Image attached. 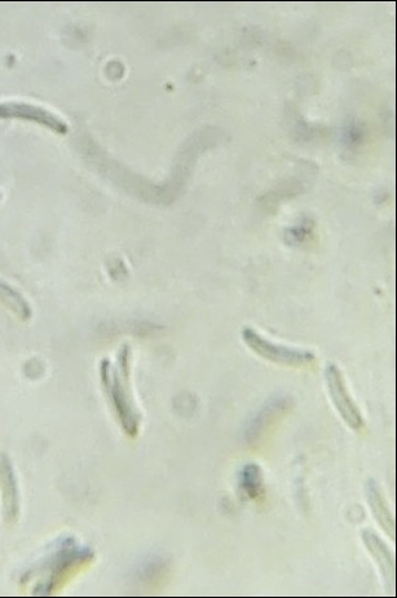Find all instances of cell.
<instances>
[{
	"mask_svg": "<svg viewBox=\"0 0 397 598\" xmlns=\"http://www.w3.org/2000/svg\"><path fill=\"white\" fill-rule=\"evenodd\" d=\"M100 380L123 433L131 439L138 437L141 415L132 394L129 345H123L119 349L116 362L112 363L109 359L101 362Z\"/></svg>",
	"mask_w": 397,
	"mask_h": 598,
	"instance_id": "obj_1",
	"label": "cell"
},
{
	"mask_svg": "<svg viewBox=\"0 0 397 598\" xmlns=\"http://www.w3.org/2000/svg\"><path fill=\"white\" fill-rule=\"evenodd\" d=\"M94 560L95 554L90 548L82 547L74 539L64 540L52 556L44 561L41 569L30 575L37 576L33 592L38 595H51L60 591L70 580L90 567Z\"/></svg>",
	"mask_w": 397,
	"mask_h": 598,
	"instance_id": "obj_2",
	"label": "cell"
},
{
	"mask_svg": "<svg viewBox=\"0 0 397 598\" xmlns=\"http://www.w3.org/2000/svg\"><path fill=\"white\" fill-rule=\"evenodd\" d=\"M241 336L245 345L253 350L254 354L277 366L306 368L316 362L315 355L311 351L275 344L251 327L242 329Z\"/></svg>",
	"mask_w": 397,
	"mask_h": 598,
	"instance_id": "obj_3",
	"label": "cell"
},
{
	"mask_svg": "<svg viewBox=\"0 0 397 598\" xmlns=\"http://www.w3.org/2000/svg\"><path fill=\"white\" fill-rule=\"evenodd\" d=\"M325 381L328 386L330 399L333 400L334 407L337 408L339 416L346 422L351 429L360 430L364 426V417L361 415L359 407L352 399L350 391L347 389L343 373L335 364H329L325 369Z\"/></svg>",
	"mask_w": 397,
	"mask_h": 598,
	"instance_id": "obj_4",
	"label": "cell"
},
{
	"mask_svg": "<svg viewBox=\"0 0 397 598\" xmlns=\"http://www.w3.org/2000/svg\"><path fill=\"white\" fill-rule=\"evenodd\" d=\"M0 120H22L37 123L39 126L54 131L59 135L68 134L69 126L54 112L39 105L21 103V101H4L0 103Z\"/></svg>",
	"mask_w": 397,
	"mask_h": 598,
	"instance_id": "obj_5",
	"label": "cell"
},
{
	"mask_svg": "<svg viewBox=\"0 0 397 598\" xmlns=\"http://www.w3.org/2000/svg\"><path fill=\"white\" fill-rule=\"evenodd\" d=\"M0 496L3 520L7 526H15L20 518L21 496L15 469L6 454H0Z\"/></svg>",
	"mask_w": 397,
	"mask_h": 598,
	"instance_id": "obj_6",
	"label": "cell"
},
{
	"mask_svg": "<svg viewBox=\"0 0 397 598\" xmlns=\"http://www.w3.org/2000/svg\"><path fill=\"white\" fill-rule=\"evenodd\" d=\"M361 538L364 540L366 549L372 554L374 561L377 562L383 578L390 586L395 583V557L388 549L387 545L376 532L372 530H364L361 532Z\"/></svg>",
	"mask_w": 397,
	"mask_h": 598,
	"instance_id": "obj_7",
	"label": "cell"
},
{
	"mask_svg": "<svg viewBox=\"0 0 397 598\" xmlns=\"http://www.w3.org/2000/svg\"><path fill=\"white\" fill-rule=\"evenodd\" d=\"M366 498H368L369 507L372 510L374 518H376L382 529L386 531V534L390 538L395 539L394 514H392L390 507H388L385 492H383L381 486L374 479H370L368 485H366Z\"/></svg>",
	"mask_w": 397,
	"mask_h": 598,
	"instance_id": "obj_8",
	"label": "cell"
},
{
	"mask_svg": "<svg viewBox=\"0 0 397 598\" xmlns=\"http://www.w3.org/2000/svg\"><path fill=\"white\" fill-rule=\"evenodd\" d=\"M289 403L290 400L288 398H277L266 404L263 410L247 426V442H257L264 435V432H266L268 425H271V422L275 421L277 416L281 415L282 412L288 410Z\"/></svg>",
	"mask_w": 397,
	"mask_h": 598,
	"instance_id": "obj_9",
	"label": "cell"
},
{
	"mask_svg": "<svg viewBox=\"0 0 397 598\" xmlns=\"http://www.w3.org/2000/svg\"><path fill=\"white\" fill-rule=\"evenodd\" d=\"M0 303L10 310L21 322H29L33 318V309L26 298L12 285L0 279Z\"/></svg>",
	"mask_w": 397,
	"mask_h": 598,
	"instance_id": "obj_10",
	"label": "cell"
},
{
	"mask_svg": "<svg viewBox=\"0 0 397 598\" xmlns=\"http://www.w3.org/2000/svg\"><path fill=\"white\" fill-rule=\"evenodd\" d=\"M240 487L247 499L259 500L264 496L263 472L257 464H246L240 472Z\"/></svg>",
	"mask_w": 397,
	"mask_h": 598,
	"instance_id": "obj_11",
	"label": "cell"
},
{
	"mask_svg": "<svg viewBox=\"0 0 397 598\" xmlns=\"http://www.w3.org/2000/svg\"><path fill=\"white\" fill-rule=\"evenodd\" d=\"M0 200H2V193H0Z\"/></svg>",
	"mask_w": 397,
	"mask_h": 598,
	"instance_id": "obj_12",
	"label": "cell"
}]
</instances>
